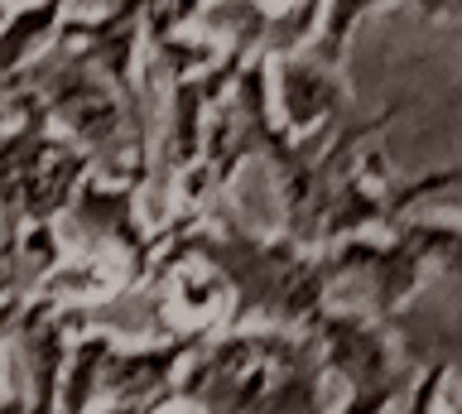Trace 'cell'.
Here are the masks:
<instances>
[{
    "label": "cell",
    "mask_w": 462,
    "mask_h": 414,
    "mask_svg": "<svg viewBox=\"0 0 462 414\" xmlns=\"http://www.w3.org/2000/svg\"><path fill=\"white\" fill-rule=\"evenodd\" d=\"M20 82L43 102L58 131L92 154V174L135 179L144 189V174H150V160H154L150 106L130 102L92 59L58 44H49L39 63H29Z\"/></svg>",
    "instance_id": "4"
},
{
    "label": "cell",
    "mask_w": 462,
    "mask_h": 414,
    "mask_svg": "<svg viewBox=\"0 0 462 414\" xmlns=\"http://www.w3.org/2000/svg\"><path fill=\"white\" fill-rule=\"evenodd\" d=\"M173 405L251 409V414H313L328 409V371L303 327L236 323L208 333L173 381Z\"/></svg>",
    "instance_id": "3"
},
{
    "label": "cell",
    "mask_w": 462,
    "mask_h": 414,
    "mask_svg": "<svg viewBox=\"0 0 462 414\" xmlns=\"http://www.w3.org/2000/svg\"><path fill=\"white\" fill-rule=\"evenodd\" d=\"M381 5H390V0H328V10H318L323 15V24H313V39L303 49L313 53V59H323L328 68H346V44H352L356 24L375 15Z\"/></svg>",
    "instance_id": "16"
},
{
    "label": "cell",
    "mask_w": 462,
    "mask_h": 414,
    "mask_svg": "<svg viewBox=\"0 0 462 414\" xmlns=\"http://www.w3.org/2000/svg\"><path fill=\"white\" fill-rule=\"evenodd\" d=\"M5 106L14 125H0V241L29 222H58L82 174H92V154L58 131L20 78L5 82Z\"/></svg>",
    "instance_id": "5"
},
{
    "label": "cell",
    "mask_w": 462,
    "mask_h": 414,
    "mask_svg": "<svg viewBox=\"0 0 462 414\" xmlns=\"http://www.w3.org/2000/svg\"><path fill=\"white\" fill-rule=\"evenodd\" d=\"M318 10H323V0H202L198 24L217 44L280 59L313 39Z\"/></svg>",
    "instance_id": "11"
},
{
    "label": "cell",
    "mask_w": 462,
    "mask_h": 414,
    "mask_svg": "<svg viewBox=\"0 0 462 414\" xmlns=\"http://www.w3.org/2000/svg\"><path fill=\"white\" fill-rule=\"evenodd\" d=\"M303 333L313 337L318 356H323L328 381L337 376L346 385L342 409L346 414H366L385 405H404V391L419 371L404 362L390 323H381L366 308H332L318 304L303 323Z\"/></svg>",
    "instance_id": "8"
},
{
    "label": "cell",
    "mask_w": 462,
    "mask_h": 414,
    "mask_svg": "<svg viewBox=\"0 0 462 414\" xmlns=\"http://www.w3.org/2000/svg\"><path fill=\"white\" fill-rule=\"evenodd\" d=\"M457 251L462 232L457 222H395L385 241L371 236H342L323 246V265L332 275V290L352 280L361 294V308L375 318L410 308L414 294L424 290L433 275H457Z\"/></svg>",
    "instance_id": "7"
},
{
    "label": "cell",
    "mask_w": 462,
    "mask_h": 414,
    "mask_svg": "<svg viewBox=\"0 0 462 414\" xmlns=\"http://www.w3.org/2000/svg\"><path fill=\"white\" fill-rule=\"evenodd\" d=\"M5 15H10V5H5V0H0V20H5Z\"/></svg>",
    "instance_id": "19"
},
{
    "label": "cell",
    "mask_w": 462,
    "mask_h": 414,
    "mask_svg": "<svg viewBox=\"0 0 462 414\" xmlns=\"http://www.w3.org/2000/svg\"><path fill=\"white\" fill-rule=\"evenodd\" d=\"M274 63V102H280V125L289 131H313L323 121H337L346 111H356L352 87H346L342 68H328L313 59L309 49L280 53Z\"/></svg>",
    "instance_id": "13"
},
{
    "label": "cell",
    "mask_w": 462,
    "mask_h": 414,
    "mask_svg": "<svg viewBox=\"0 0 462 414\" xmlns=\"http://www.w3.org/2000/svg\"><path fill=\"white\" fill-rule=\"evenodd\" d=\"M92 323V308L87 304H68V299L53 294H24L20 313L10 323V337L20 342L24 366H29V400L34 409H58V371L68 362V347L82 327Z\"/></svg>",
    "instance_id": "12"
},
{
    "label": "cell",
    "mask_w": 462,
    "mask_h": 414,
    "mask_svg": "<svg viewBox=\"0 0 462 414\" xmlns=\"http://www.w3.org/2000/svg\"><path fill=\"white\" fill-rule=\"evenodd\" d=\"M72 10V0H24L14 5L5 20H0V82L20 78L29 63L49 49V39Z\"/></svg>",
    "instance_id": "15"
},
{
    "label": "cell",
    "mask_w": 462,
    "mask_h": 414,
    "mask_svg": "<svg viewBox=\"0 0 462 414\" xmlns=\"http://www.w3.org/2000/svg\"><path fill=\"white\" fill-rule=\"evenodd\" d=\"M245 59H260V53H245L236 44H222L212 63L193 68V73H173L169 87H173V102H169V125H164V140H159V160H150V174L144 183H154L150 198H154V222L169 217V193H173V179L183 174L188 164L198 160L202 150V135H208V116L217 111V102L231 92V82L245 68Z\"/></svg>",
    "instance_id": "9"
},
{
    "label": "cell",
    "mask_w": 462,
    "mask_h": 414,
    "mask_svg": "<svg viewBox=\"0 0 462 414\" xmlns=\"http://www.w3.org/2000/svg\"><path fill=\"white\" fill-rule=\"evenodd\" d=\"M226 102L236 106L251 154H260L274 174L284 236L309 251H323L342 236L371 232V226H395L429 198H453V189L462 183L453 164L404 183L385 179V160L371 150V140L400 116V102L371 111V116L346 111L313 131H289L270 116V59H245Z\"/></svg>",
    "instance_id": "1"
},
{
    "label": "cell",
    "mask_w": 462,
    "mask_h": 414,
    "mask_svg": "<svg viewBox=\"0 0 462 414\" xmlns=\"http://www.w3.org/2000/svg\"><path fill=\"white\" fill-rule=\"evenodd\" d=\"M140 183L135 179H106V174H82V183L68 198V236L78 246H111L121 251L140 284H150L154 255H159V232L140 222Z\"/></svg>",
    "instance_id": "10"
},
{
    "label": "cell",
    "mask_w": 462,
    "mask_h": 414,
    "mask_svg": "<svg viewBox=\"0 0 462 414\" xmlns=\"http://www.w3.org/2000/svg\"><path fill=\"white\" fill-rule=\"evenodd\" d=\"M10 121V106H0V125H5Z\"/></svg>",
    "instance_id": "18"
},
{
    "label": "cell",
    "mask_w": 462,
    "mask_h": 414,
    "mask_svg": "<svg viewBox=\"0 0 462 414\" xmlns=\"http://www.w3.org/2000/svg\"><path fill=\"white\" fill-rule=\"evenodd\" d=\"M193 255L208 261L231 290V308L222 327L236 323H280L303 327L318 304H328L332 275L323 265V251H309L289 236H255L236 217H222V226L208 222H164L159 226V255L150 270V284L159 270Z\"/></svg>",
    "instance_id": "2"
},
{
    "label": "cell",
    "mask_w": 462,
    "mask_h": 414,
    "mask_svg": "<svg viewBox=\"0 0 462 414\" xmlns=\"http://www.w3.org/2000/svg\"><path fill=\"white\" fill-rule=\"evenodd\" d=\"M111 5H116V10H125V15H140V20H144L154 5H164V0H111Z\"/></svg>",
    "instance_id": "17"
},
{
    "label": "cell",
    "mask_w": 462,
    "mask_h": 414,
    "mask_svg": "<svg viewBox=\"0 0 462 414\" xmlns=\"http://www.w3.org/2000/svg\"><path fill=\"white\" fill-rule=\"evenodd\" d=\"M208 333H173L164 342H116L78 333L58 371V409H159L173 405V381Z\"/></svg>",
    "instance_id": "6"
},
{
    "label": "cell",
    "mask_w": 462,
    "mask_h": 414,
    "mask_svg": "<svg viewBox=\"0 0 462 414\" xmlns=\"http://www.w3.org/2000/svg\"><path fill=\"white\" fill-rule=\"evenodd\" d=\"M164 284V304H159V318L173 323V333H212V327L226 323V308H231V290L226 280L217 275L208 261H173L159 270L154 290Z\"/></svg>",
    "instance_id": "14"
}]
</instances>
